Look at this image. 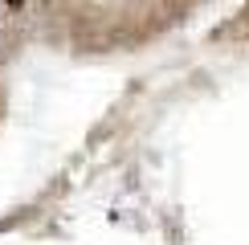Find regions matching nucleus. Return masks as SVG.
Masks as SVG:
<instances>
[{"instance_id": "obj_1", "label": "nucleus", "mask_w": 249, "mask_h": 245, "mask_svg": "<svg viewBox=\"0 0 249 245\" xmlns=\"http://www.w3.org/2000/svg\"><path fill=\"white\" fill-rule=\"evenodd\" d=\"M8 4H13V8H20V4H25V0H8Z\"/></svg>"}]
</instances>
